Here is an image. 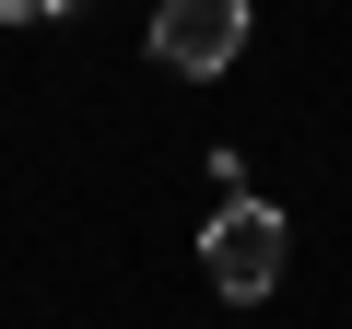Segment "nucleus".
<instances>
[{"label": "nucleus", "mask_w": 352, "mask_h": 329, "mask_svg": "<svg viewBox=\"0 0 352 329\" xmlns=\"http://www.w3.org/2000/svg\"><path fill=\"white\" fill-rule=\"evenodd\" d=\"M59 12H82V0H0V24H59Z\"/></svg>", "instance_id": "7ed1b4c3"}, {"label": "nucleus", "mask_w": 352, "mask_h": 329, "mask_svg": "<svg viewBox=\"0 0 352 329\" xmlns=\"http://www.w3.org/2000/svg\"><path fill=\"white\" fill-rule=\"evenodd\" d=\"M235 47H247V0H164V12H153V59L176 83L235 71Z\"/></svg>", "instance_id": "f03ea898"}, {"label": "nucleus", "mask_w": 352, "mask_h": 329, "mask_svg": "<svg viewBox=\"0 0 352 329\" xmlns=\"http://www.w3.org/2000/svg\"><path fill=\"white\" fill-rule=\"evenodd\" d=\"M200 270H212V294H235V306L282 294V212L235 189V200L212 212V235H200Z\"/></svg>", "instance_id": "f257e3e1"}]
</instances>
